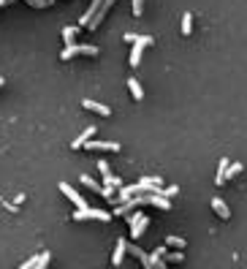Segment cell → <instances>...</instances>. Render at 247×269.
Segmentation results:
<instances>
[{"instance_id": "cell-1", "label": "cell", "mask_w": 247, "mask_h": 269, "mask_svg": "<svg viewBox=\"0 0 247 269\" xmlns=\"http://www.w3.org/2000/svg\"><path fill=\"white\" fill-rule=\"evenodd\" d=\"M76 55H87V57H98V47L95 44H65L62 47V52H60V60L65 63V60H74Z\"/></svg>"}, {"instance_id": "cell-2", "label": "cell", "mask_w": 247, "mask_h": 269, "mask_svg": "<svg viewBox=\"0 0 247 269\" xmlns=\"http://www.w3.org/2000/svg\"><path fill=\"white\" fill-rule=\"evenodd\" d=\"M114 215L109 212V209H98V207H82V209H76L74 212V221L76 223H82V221H98V223H109Z\"/></svg>"}, {"instance_id": "cell-3", "label": "cell", "mask_w": 247, "mask_h": 269, "mask_svg": "<svg viewBox=\"0 0 247 269\" xmlns=\"http://www.w3.org/2000/svg\"><path fill=\"white\" fill-rule=\"evenodd\" d=\"M147 215L144 212H133L131 218H128V226H131V239H139V237L144 234V228H147Z\"/></svg>"}, {"instance_id": "cell-4", "label": "cell", "mask_w": 247, "mask_h": 269, "mask_svg": "<svg viewBox=\"0 0 247 269\" xmlns=\"http://www.w3.org/2000/svg\"><path fill=\"white\" fill-rule=\"evenodd\" d=\"M114 3H117V0H103L101 6H98V11L93 14V19L87 22V30H98V28H101V22L106 19V14H109V8L114 6Z\"/></svg>"}, {"instance_id": "cell-5", "label": "cell", "mask_w": 247, "mask_h": 269, "mask_svg": "<svg viewBox=\"0 0 247 269\" xmlns=\"http://www.w3.org/2000/svg\"><path fill=\"white\" fill-rule=\"evenodd\" d=\"M98 172H101V177H103V185H111V188H123L125 185L117 174H111V169H109L106 160H98Z\"/></svg>"}, {"instance_id": "cell-6", "label": "cell", "mask_w": 247, "mask_h": 269, "mask_svg": "<svg viewBox=\"0 0 247 269\" xmlns=\"http://www.w3.org/2000/svg\"><path fill=\"white\" fill-rule=\"evenodd\" d=\"M57 190H60V193H62V196H65V199H68V201H71V204H74V207H76V209H82V207H87V201H84V199H82V196L76 193V190H74V188H71V185H68V182H60V185H57Z\"/></svg>"}, {"instance_id": "cell-7", "label": "cell", "mask_w": 247, "mask_h": 269, "mask_svg": "<svg viewBox=\"0 0 247 269\" xmlns=\"http://www.w3.org/2000/svg\"><path fill=\"white\" fill-rule=\"evenodd\" d=\"M90 152H120L123 147H120V142H95V139H90L87 144Z\"/></svg>"}, {"instance_id": "cell-8", "label": "cell", "mask_w": 247, "mask_h": 269, "mask_svg": "<svg viewBox=\"0 0 247 269\" xmlns=\"http://www.w3.org/2000/svg\"><path fill=\"white\" fill-rule=\"evenodd\" d=\"M82 106H84L87 111H95V114H101V117H111V109H109V106L98 104V101H93V98H84Z\"/></svg>"}, {"instance_id": "cell-9", "label": "cell", "mask_w": 247, "mask_h": 269, "mask_svg": "<svg viewBox=\"0 0 247 269\" xmlns=\"http://www.w3.org/2000/svg\"><path fill=\"white\" fill-rule=\"evenodd\" d=\"M125 253H128V239H117V245H114V253H111V264H114V267H123V258H125Z\"/></svg>"}, {"instance_id": "cell-10", "label": "cell", "mask_w": 247, "mask_h": 269, "mask_svg": "<svg viewBox=\"0 0 247 269\" xmlns=\"http://www.w3.org/2000/svg\"><path fill=\"white\" fill-rule=\"evenodd\" d=\"M93 136H95V125H90L87 131L79 133V139H74V142H71V147H74V150H82V147L87 144V142H90Z\"/></svg>"}, {"instance_id": "cell-11", "label": "cell", "mask_w": 247, "mask_h": 269, "mask_svg": "<svg viewBox=\"0 0 247 269\" xmlns=\"http://www.w3.org/2000/svg\"><path fill=\"white\" fill-rule=\"evenodd\" d=\"M128 90H131V98H133V101H141V98H144V87L139 84L136 76H128Z\"/></svg>"}, {"instance_id": "cell-12", "label": "cell", "mask_w": 247, "mask_h": 269, "mask_svg": "<svg viewBox=\"0 0 247 269\" xmlns=\"http://www.w3.org/2000/svg\"><path fill=\"white\" fill-rule=\"evenodd\" d=\"M212 209L220 215V218H223V221H228V218H231V209H228V204L220 199V196H215V199H212Z\"/></svg>"}, {"instance_id": "cell-13", "label": "cell", "mask_w": 247, "mask_h": 269, "mask_svg": "<svg viewBox=\"0 0 247 269\" xmlns=\"http://www.w3.org/2000/svg\"><path fill=\"white\" fill-rule=\"evenodd\" d=\"M228 163L231 160L228 158H220V163H217V174H215V185H226V172H228Z\"/></svg>"}, {"instance_id": "cell-14", "label": "cell", "mask_w": 247, "mask_h": 269, "mask_svg": "<svg viewBox=\"0 0 247 269\" xmlns=\"http://www.w3.org/2000/svg\"><path fill=\"white\" fill-rule=\"evenodd\" d=\"M123 38L125 44H144V47H152V41H155L152 35H136V33H125Z\"/></svg>"}, {"instance_id": "cell-15", "label": "cell", "mask_w": 247, "mask_h": 269, "mask_svg": "<svg viewBox=\"0 0 247 269\" xmlns=\"http://www.w3.org/2000/svg\"><path fill=\"white\" fill-rule=\"evenodd\" d=\"M101 3H103V0H93V3H90V8L84 11L82 16H79V28H87V22L93 19V14L98 11V6H101Z\"/></svg>"}, {"instance_id": "cell-16", "label": "cell", "mask_w": 247, "mask_h": 269, "mask_svg": "<svg viewBox=\"0 0 247 269\" xmlns=\"http://www.w3.org/2000/svg\"><path fill=\"white\" fill-rule=\"evenodd\" d=\"M144 44H133V49H131V68H139V63H141V55H144Z\"/></svg>"}, {"instance_id": "cell-17", "label": "cell", "mask_w": 247, "mask_h": 269, "mask_svg": "<svg viewBox=\"0 0 247 269\" xmlns=\"http://www.w3.org/2000/svg\"><path fill=\"white\" fill-rule=\"evenodd\" d=\"M79 30H82L79 25H68V28H62V41H65V44H74Z\"/></svg>"}, {"instance_id": "cell-18", "label": "cell", "mask_w": 247, "mask_h": 269, "mask_svg": "<svg viewBox=\"0 0 247 269\" xmlns=\"http://www.w3.org/2000/svg\"><path fill=\"white\" fill-rule=\"evenodd\" d=\"M166 248H177V250H182V248H187V242L182 239V237H166Z\"/></svg>"}, {"instance_id": "cell-19", "label": "cell", "mask_w": 247, "mask_h": 269, "mask_svg": "<svg viewBox=\"0 0 247 269\" xmlns=\"http://www.w3.org/2000/svg\"><path fill=\"white\" fill-rule=\"evenodd\" d=\"M190 33H193V14L185 11L182 14V35H190Z\"/></svg>"}, {"instance_id": "cell-20", "label": "cell", "mask_w": 247, "mask_h": 269, "mask_svg": "<svg viewBox=\"0 0 247 269\" xmlns=\"http://www.w3.org/2000/svg\"><path fill=\"white\" fill-rule=\"evenodd\" d=\"M242 169H245V166H242L239 160H236V163H228V172H226V182H228V179H233V177H236V174H242Z\"/></svg>"}, {"instance_id": "cell-21", "label": "cell", "mask_w": 247, "mask_h": 269, "mask_svg": "<svg viewBox=\"0 0 247 269\" xmlns=\"http://www.w3.org/2000/svg\"><path fill=\"white\" fill-rule=\"evenodd\" d=\"M163 255H166V264H182V261H185L182 250H177V253H163Z\"/></svg>"}, {"instance_id": "cell-22", "label": "cell", "mask_w": 247, "mask_h": 269, "mask_svg": "<svg viewBox=\"0 0 247 269\" xmlns=\"http://www.w3.org/2000/svg\"><path fill=\"white\" fill-rule=\"evenodd\" d=\"M33 267H41V253H35V255H30L28 261L22 264V269H33Z\"/></svg>"}, {"instance_id": "cell-23", "label": "cell", "mask_w": 247, "mask_h": 269, "mask_svg": "<svg viewBox=\"0 0 247 269\" xmlns=\"http://www.w3.org/2000/svg\"><path fill=\"white\" fill-rule=\"evenodd\" d=\"M25 3H30L33 8H52L55 6V0H25Z\"/></svg>"}, {"instance_id": "cell-24", "label": "cell", "mask_w": 247, "mask_h": 269, "mask_svg": "<svg viewBox=\"0 0 247 269\" xmlns=\"http://www.w3.org/2000/svg\"><path fill=\"white\" fill-rule=\"evenodd\" d=\"M158 193H163L166 199H171V196H177V193H179V188H177V185H166V188H160Z\"/></svg>"}, {"instance_id": "cell-25", "label": "cell", "mask_w": 247, "mask_h": 269, "mask_svg": "<svg viewBox=\"0 0 247 269\" xmlns=\"http://www.w3.org/2000/svg\"><path fill=\"white\" fill-rule=\"evenodd\" d=\"M144 14V0H133V16Z\"/></svg>"}, {"instance_id": "cell-26", "label": "cell", "mask_w": 247, "mask_h": 269, "mask_svg": "<svg viewBox=\"0 0 247 269\" xmlns=\"http://www.w3.org/2000/svg\"><path fill=\"white\" fill-rule=\"evenodd\" d=\"M49 261H52V253H49V250H44V253H41V267H38V269L49 267Z\"/></svg>"}, {"instance_id": "cell-27", "label": "cell", "mask_w": 247, "mask_h": 269, "mask_svg": "<svg viewBox=\"0 0 247 269\" xmlns=\"http://www.w3.org/2000/svg\"><path fill=\"white\" fill-rule=\"evenodd\" d=\"M0 204H3V207H6L8 212H16V209H19V207L14 204V201H0Z\"/></svg>"}, {"instance_id": "cell-28", "label": "cell", "mask_w": 247, "mask_h": 269, "mask_svg": "<svg viewBox=\"0 0 247 269\" xmlns=\"http://www.w3.org/2000/svg\"><path fill=\"white\" fill-rule=\"evenodd\" d=\"M14 204H16V207H22V204H25V193H19V196H16V199H14Z\"/></svg>"}, {"instance_id": "cell-29", "label": "cell", "mask_w": 247, "mask_h": 269, "mask_svg": "<svg viewBox=\"0 0 247 269\" xmlns=\"http://www.w3.org/2000/svg\"><path fill=\"white\" fill-rule=\"evenodd\" d=\"M8 3H14V0H0V8H3V6H8Z\"/></svg>"}, {"instance_id": "cell-30", "label": "cell", "mask_w": 247, "mask_h": 269, "mask_svg": "<svg viewBox=\"0 0 247 269\" xmlns=\"http://www.w3.org/2000/svg\"><path fill=\"white\" fill-rule=\"evenodd\" d=\"M3 84H6V79H3V76H0V87H3Z\"/></svg>"}]
</instances>
